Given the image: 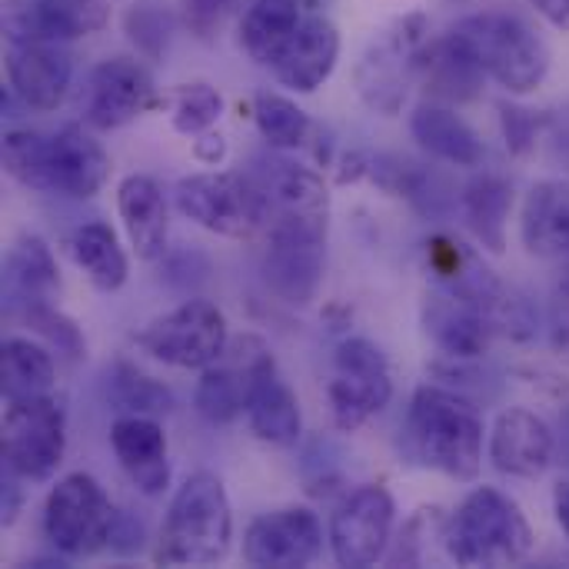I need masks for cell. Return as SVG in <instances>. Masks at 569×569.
Listing matches in <instances>:
<instances>
[{"mask_svg": "<svg viewBox=\"0 0 569 569\" xmlns=\"http://www.w3.org/2000/svg\"><path fill=\"white\" fill-rule=\"evenodd\" d=\"M307 20V0H250L240 20V47L260 67H273Z\"/></svg>", "mask_w": 569, "mask_h": 569, "instance_id": "cell-30", "label": "cell"}, {"mask_svg": "<svg viewBox=\"0 0 569 569\" xmlns=\"http://www.w3.org/2000/svg\"><path fill=\"white\" fill-rule=\"evenodd\" d=\"M20 320H27V327H33L47 340V347H53L67 360H83L87 357V340H83L80 327L67 313H60L53 303L30 307Z\"/></svg>", "mask_w": 569, "mask_h": 569, "instance_id": "cell-40", "label": "cell"}, {"mask_svg": "<svg viewBox=\"0 0 569 569\" xmlns=\"http://www.w3.org/2000/svg\"><path fill=\"white\" fill-rule=\"evenodd\" d=\"M327 267V230L307 223H270L267 250H263V280L267 287L303 307L317 297Z\"/></svg>", "mask_w": 569, "mask_h": 569, "instance_id": "cell-13", "label": "cell"}, {"mask_svg": "<svg viewBox=\"0 0 569 569\" xmlns=\"http://www.w3.org/2000/svg\"><path fill=\"white\" fill-rule=\"evenodd\" d=\"M233 513L223 483L213 473H193L170 500L157 563L163 567H213L230 553Z\"/></svg>", "mask_w": 569, "mask_h": 569, "instance_id": "cell-2", "label": "cell"}, {"mask_svg": "<svg viewBox=\"0 0 569 569\" xmlns=\"http://www.w3.org/2000/svg\"><path fill=\"white\" fill-rule=\"evenodd\" d=\"M123 33H127V40L133 43V50L143 60L160 63L170 53V43L177 37V17L167 7H160V3L140 0V3H130L127 7V13H123Z\"/></svg>", "mask_w": 569, "mask_h": 569, "instance_id": "cell-37", "label": "cell"}, {"mask_svg": "<svg viewBox=\"0 0 569 569\" xmlns=\"http://www.w3.org/2000/svg\"><path fill=\"white\" fill-rule=\"evenodd\" d=\"M23 477L10 467V463H0V520L3 527H10L17 517H20V507H23Z\"/></svg>", "mask_w": 569, "mask_h": 569, "instance_id": "cell-46", "label": "cell"}, {"mask_svg": "<svg viewBox=\"0 0 569 569\" xmlns=\"http://www.w3.org/2000/svg\"><path fill=\"white\" fill-rule=\"evenodd\" d=\"M487 70L477 60V53L453 33H437L430 37V43L423 47V60H420V83L430 90V97L437 103H470L483 93L487 83Z\"/></svg>", "mask_w": 569, "mask_h": 569, "instance_id": "cell-24", "label": "cell"}, {"mask_svg": "<svg viewBox=\"0 0 569 569\" xmlns=\"http://www.w3.org/2000/svg\"><path fill=\"white\" fill-rule=\"evenodd\" d=\"M110 177L107 150L77 123L47 137V193L87 200L103 190Z\"/></svg>", "mask_w": 569, "mask_h": 569, "instance_id": "cell-21", "label": "cell"}, {"mask_svg": "<svg viewBox=\"0 0 569 569\" xmlns=\"http://www.w3.org/2000/svg\"><path fill=\"white\" fill-rule=\"evenodd\" d=\"M267 360H270V350L257 337H240V340L227 343L223 357L200 373V383L193 393L197 413L213 427L233 423L247 410L253 377L260 373V367Z\"/></svg>", "mask_w": 569, "mask_h": 569, "instance_id": "cell-16", "label": "cell"}, {"mask_svg": "<svg viewBox=\"0 0 569 569\" xmlns=\"http://www.w3.org/2000/svg\"><path fill=\"white\" fill-rule=\"evenodd\" d=\"M520 233L533 257L569 263V180H540L527 193Z\"/></svg>", "mask_w": 569, "mask_h": 569, "instance_id": "cell-29", "label": "cell"}, {"mask_svg": "<svg viewBox=\"0 0 569 569\" xmlns=\"http://www.w3.org/2000/svg\"><path fill=\"white\" fill-rule=\"evenodd\" d=\"M460 207H463L467 227L473 230L477 243L490 253H503L507 250V217L513 210V187L500 173H480L463 187Z\"/></svg>", "mask_w": 569, "mask_h": 569, "instance_id": "cell-31", "label": "cell"}, {"mask_svg": "<svg viewBox=\"0 0 569 569\" xmlns=\"http://www.w3.org/2000/svg\"><path fill=\"white\" fill-rule=\"evenodd\" d=\"M227 343V317L217 303L200 297L183 300L140 333V347L177 370H207L223 357Z\"/></svg>", "mask_w": 569, "mask_h": 569, "instance_id": "cell-10", "label": "cell"}, {"mask_svg": "<svg viewBox=\"0 0 569 569\" xmlns=\"http://www.w3.org/2000/svg\"><path fill=\"white\" fill-rule=\"evenodd\" d=\"M67 247H70L73 263L87 273V280H90L97 290L113 293V290H120V287L127 283L130 263H127V253H123L117 233H113L107 223H100V220L80 223V227L70 233Z\"/></svg>", "mask_w": 569, "mask_h": 569, "instance_id": "cell-32", "label": "cell"}, {"mask_svg": "<svg viewBox=\"0 0 569 569\" xmlns=\"http://www.w3.org/2000/svg\"><path fill=\"white\" fill-rule=\"evenodd\" d=\"M243 413H247V423L257 433V440H263L270 447H297L300 437H303L300 400L283 383V377L277 373L273 357L253 377V387H250Z\"/></svg>", "mask_w": 569, "mask_h": 569, "instance_id": "cell-27", "label": "cell"}, {"mask_svg": "<svg viewBox=\"0 0 569 569\" xmlns=\"http://www.w3.org/2000/svg\"><path fill=\"white\" fill-rule=\"evenodd\" d=\"M117 210L130 247L140 260H160L167 253L170 210L160 183L147 173H130L117 187Z\"/></svg>", "mask_w": 569, "mask_h": 569, "instance_id": "cell-25", "label": "cell"}, {"mask_svg": "<svg viewBox=\"0 0 569 569\" xmlns=\"http://www.w3.org/2000/svg\"><path fill=\"white\" fill-rule=\"evenodd\" d=\"M7 87L30 110H57L73 87V53L57 40L10 43Z\"/></svg>", "mask_w": 569, "mask_h": 569, "instance_id": "cell-17", "label": "cell"}, {"mask_svg": "<svg viewBox=\"0 0 569 569\" xmlns=\"http://www.w3.org/2000/svg\"><path fill=\"white\" fill-rule=\"evenodd\" d=\"M177 210L220 237H250L267 227V200L250 173H190L173 190Z\"/></svg>", "mask_w": 569, "mask_h": 569, "instance_id": "cell-6", "label": "cell"}, {"mask_svg": "<svg viewBox=\"0 0 569 569\" xmlns=\"http://www.w3.org/2000/svg\"><path fill=\"white\" fill-rule=\"evenodd\" d=\"M410 133L427 153L453 167H480L487 157L480 133L450 103H437V100L420 103L410 113Z\"/></svg>", "mask_w": 569, "mask_h": 569, "instance_id": "cell-28", "label": "cell"}, {"mask_svg": "<svg viewBox=\"0 0 569 569\" xmlns=\"http://www.w3.org/2000/svg\"><path fill=\"white\" fill-rule=\"evenodd\" d=\"M337 430L353 433L377 417L393 397V377L383 350L367 337H350L333 353V380L327 387Z\"/></svg>", "mask_w": 569, "mask_h": 569, "instance_id": "cell-8", "label": "cell"}, {"mask_svg": "<svg viewBox=\"0 0 569 569\" xmlns=\"http://www.w3.org/2000/svg\"><path fill=\"white\" fill-rule=\"evenodd\" d=\"M340 30L327 13H307L300 30L290 37L283 53L273 60L270 73L280 87L293 93H317L340 63Z\"/></svg>", "mask_w": 569, "mask_h": 569, "instance_id": "cell-19", "label": "cell"}, {"mask_svg": "<svg viewBox=\"0 0 569 569\" xmlns=\"http://www.w3.org/2000/svg\"><path fill=\"white\" fill-rule=\"evenodd\" d=\"M430 37V17L423 10L400 13L370 37L353 67V87L373 113L393 117L403 110V100L420 80V60Z\"/></svg>", "mask_w": 569, "mask_h": 569, "instance_id": "cell-5", "label": "cell"}, {"mask_svg": "<svg viewBox=\"0 0 569 569\" xmlns=\"http://www.w3.org/2000/svg\"><path fill=\"white\" fill-rule=\"evenodd\" d=\"M407 437L423 467L450 480H477L483 463V417L460 393L420 387L410 400Z\"/></svg>", "mask_w": 569, "mask_h": 569, "instance_id": "cell-1", "label": "cell"}, {"mask_svg": "<svg viewBox=\"0 0 569 569\" xmlns=\"http://www.w3.org/2000/svg\"><path fill=\"white\" fill-rule=\"evenodd\" d=\"M543 140H547L550 163L560 167V170H569V100L560 103V107H553V110H547V133H543Z\"/></svg>", "mask_w": 569, "mask_h": 569, "instance_id": "cell-45", "label": "cell"}, {"mask_svg": "<svg viewBox=\"0 0 569 569\" xmlns=\"http://www.w3.org/2000/svg\"><path fill=\"white\" fill-rule=\"evenodd\" d=\"M500 127H503L507 150L513 157H527L537 147V140H543V133H547V110H533V107L503 100L500 103Z\"/></svg>", "mask_w": 569, "mask_h": 569, "instance_id": "cell-41", "label": "cell"}, {"mask_svg": "<svg viewBox=\"0 0 569 569\" xmlns=\"http://www.w3.org/2000/svg\"><path fill=\"white\" fill-rule=\"evenodd\" d=\"M113 503L90 473H67L47 497L43 533L67 560H87L107 550L113 527Z\"/></svg>", "mask_w": 569, "mask_h": 569, "instance_id": "cell-7", "label": "cell"}, {"mask_svg": "<svg viewBox=\"0 0 569 569\" xmlns=\"http://www.w3.org/2000/svg\"><path fill=\"white\" fill-rule=\"evenodd\" d=\"M483 63L487 77L507 93H533L550 73L547 40L510 10H477L450 27Z\"/></svg>", "mask_w": 569, "mask_h": 569, "instance_id": "cell-4", "label": "cell"}, {"mask_svg": "<svg viewBox=\"0 0 569 569\" xmlns=\"http://www.w3.org/2000/svg\"><path fill=\"white\" fill-rule=\"evenodd\" d=\"M157 103L153 73L137 57H107L83 80L80 117L93 130H120Z\"/></svg>", "mask_w": 569, "mask_h": 569, "instance_id": "cell-11", "label": "cell"}, {"mask_svg": "<svg viewBox=\"0 0 569 569\" xmlns=\"http://www.w3.org/2000/svg\"><path fill=\"white\" fill-rule=\"evenodd\" d=\"M60 293V270L40 237H20L3 260V310L23 317L30 307L50 303Z\"/></svg>", "mask_w": 569, "mask_h": 569, "instance_id": "cell-26", "label": "cell"}, {"mask_svg": "<svg viewBox=\"0 0 569 569\" xmlns=\"http://www.w3.org/2000/svg\"><path fill=\"white\" fill-rule=\"evenodd\" d=\"M533 550V527L520 503L497 487H477L447 527V553L460 567H513Z\"/></svg>", "mask_w": 569, "mask_h": 569, "instance_id": "cell-3", "label": "cell"}, {"mask_svg": "<svg viewBox=\"0 0 569 569\" xmlns=\"http://www.w3.org/2000/svg\"><path fill=\"white\" fill-rule=\"evenodd\" d=\"M447 527L450 517L440 507H420L393 540V550L387 553L390 567H427L437 560L433 547L447 550ZM450 557V553H447Z\"/></svg>", "mask_w": 569, "mask_h": 569, "instance_id": "cell-36", "label": "cell"}, {"mask_svg": "<svg viewBox=\"0 0 569 569\" xmlns=\"http://www.w3.org/2000/svg\"><path fill=\"white\" fill-rule=\"evenodd\" d=\"M323 553V523L310 507L260 513L243 537V560L257 569H300Z\"/></svg>", "mask_w": 569, "mask_h": 569, "instance_id": "cell-14", "label": "cell"}, {"mask_svg": "<svg viewBox=\"0 0 569 569\" xmlns=\"http://www.w3.org/2000/svg\"><path fill=\"white\" fill-rule=\"evenodd\" d=\"M163 280H167V287H173L180 293H193L210 280V260L190 247L163 253Z\"/></svg>", "mask_w": 569, "mask_h": 569, "instance_id": "cell-42", "label": "cell"}, {"mask_svg": "<svg viewBox=\"0 0 569 569\" xmlns=\"http://www.w3.org/2000/svg\"><path fill=\"white\" fill-rule=\"evenodd\" d=\"M267 200V227L270 223H307L327 230L330 220V193L317 170L293 163L287 157H260L253 170H247Z\"/></svg>", "mask_w": 569, "mask_h": 569, "instance_id": "cell-15", "label": "cell"}, {"mask_svg": "<svg viewBox=\"0 0 569 569\" xmlns=\"http://www.w3.org/2000/svg\"><path fill=\"white\" fill-rule=\"evenodd\" d=\"M223 113V97L217 87L193 80V83H180L173 93V130L183 137H200L207 133Z\"/></svg>", "mask_w": 569, "mask_h": 569, "instance_id": "cell-39", "label": "cell"}, {"mask_svg": "<svg viewBox=\"0 0 569 569\" xmlns=\"http://www.w3.org/2000/svg\"><path fill=\"white\" fill-rule=\"evenodd\" d=\"M147 547V527L137 513L130 510H117L113 517V527H110V540H107V550L117 553V557H137L143 553Z\"/></svg>", "mask_w": 569, "mask_h": 569, "instance_id": "cell-43", "label": "cell"}, {"mask_svg": "<svg viewBox=\"0 0 569 569\" xmlns=\"http://www.w3.org/2000/svg\"><path fill=\"white\" fill-rule=\"evenodd\" d=\"M397 503L387 487L353 490L330 520V550L333 560L347 569L377 567L387 557L393 537Z\"/></svg>", "mask_w": 569, "mask_h": 569, "instance_id": "cell-12", "label": "cell"}, {"mask_svg": "<svg viewBox=\"0 0 569 569\" xmlns=\"http://www.w3.org/2000/svg\"><path fill=\"white\" fill-rule=\"evenodd\" d=\"M107 23H110L107 0H13L3 10V33L10 43L20 40L70 43L103 30Z\"/></svg>", "mask_w": 569, "mask_h": 569, "instance_id": "cell-18", "label": "cell"}, {"mask_svg": "<svg viewBox=\"0 0 569 569\" xmlns=\"http://www.w3.org/2000/svg\"><path fill=\"white\" fill-rule=\"evenodd\" d=\"M553 430L543 417L510 407L497 417L490 433V460L500 473L517 480H540L553 463Z\"/></svg>", "mask_w": 569, "mask_h": 569, "instance_id": "cell-22", "label": "cell"}, {"mask_svg": "<svg viewBox=\"0 0 569 569\" xmlns=\"http://www.w3.org/2000/svg\"><path fill=\"white\" fill-rule=\"evenodd\" d=\"M423 330L440 347L443 357L463 360V363L480 360L493 337V327L483 317V310L470 297L443 287V283L437 290H430L423 300Z\"/></svg>", "mask_w": 569, "mask_h": 569, "instance_id": "cell-20", "label": "cell"}, {"mask_svg": "<svg viewBox=\"0 0 569 569\" xmlns=\"http://www.w3.org/2000/svg\"><path fill=\"white\" fill-rule=\"evenodd\" d=\"M53 390V357L27 337H7L0 347V393L3 400H33Z\"/></svg>", "mask_w": 569, "mask_h": 569, "instance_id": "cell-33", "label": "cell"}, {"mask_svg": "<svg viewBox=\"0 0 569 569\" xmlns=\"http://www.w3.org/2000/svg\"><path fill=\"white\" fill-rule=\"evenodd\" d=\"M110 447L117 463L130 477V483L143 497H163L170 487V460H167V437L157 417H133L123 413L110 427Z\"/></svg>", "mask_w": 569, "mask_h": 569, "instance_id": "cell-23", "label": "cell"}, {"mask_svg": "<svg viewBox=\"0 0 569 569\" xmlns=\"http://www.w3.org/2000/svg\"><path fill=\"white\" fill-rule=\"evenodd\" d=\"M107 400L117 413L133 417H167L177 407V397L167 383L130 363H113V370L107 373Z\"/></svg>", "mask_w": 569, "mask_h": 569, "instance_id": "cell-34", "label": "cell"}, {"mask_svg": "<svg viewBox=\"0 0 569 569\" xmlns=\"http://www.w3.org/2000/svg\"><path fill=\"white\" fill-rule=\"evenodd\" d=\"M193 153H197V160L200 163H207V167H217V163H223V157H227V140L220 137V133H200V137H193Z\"/></svg>", "mask_w": 569, "mask_h": 569, "instance_id": "cell-47", "label": "cell"}, {"mask_svg": "<svg viewBox=\"0 0 569 569\" xmlns=\"http://www.w3.org/2000/svg\"><path fill=\"white\" fill-rule=\"evenodd\" d=\"M230 3L233 0H183V23L190 27L193 37L210 40L220 30Z\"/></svg>", "mask_w": 569, "mask_h": 569, "instance_id": "cell-44", "label": "cell"}, {"mask_svg": "<svg viewBox=\"0 0 569 569\" xmlns=\"http://www.w3.org/2000/svg\"><path fill=\"white\" fill-rule=\"evenodd\" d=\"M253 120H257L260 137L273 150H297V147L307 143V137L313 130L310 113L297 100H290V97H283L277 90H257Z\"/></svg>", "mask_w": 569, "mask_h": 569, "instance_id": "cell-35", "label": "cell"}, {"mask_svg": "<svg viewBox=\"0 0 569 569\" xmlns=\"http://www.w3.org/2000/svg\"><path fill=\"white\" fill-rule=\"evenodd\" d=\"M67 413L60 400H7L3 410V463H10L27 483H47L63 463Z\"/></svg>", "mask_w": 569, "mask_h": 569, "instance_id": "cell-9", "label": "cell"}, {"mask_svg": "<svg viewBox=\"0 0 569 569\" xmlns=\"http://www.w3.org/2000/svg\"><path fill=\"white\" fill-rule=\"evenodd\" d=\"M3 170L27 190L47 193V137L37 130H10L3 137Z\"/></svg>", "mask_w": 569, "mask_h": 569, "instance_id": "cell-38", "label": "cell"}, {"mask_svg": "<svg viewBox=\"0 0 569 569\" xmlns=\"http://www.w3.org/2000/svg\"><path fill=\"white\" fill-rule=\"evenodd\" d=\"M530 7L553 27L569 33V0H530Z\"/></svg>", "mask_w": 569, "mask_h": 569, "instance_id": "cell-48", "label": "cell"}, {"mask_svg": "<svg viewBox=\"0 0 569 569\" xmlns=\"http://www.w3.org/2000/svg\"><path fill=\"white\" fill-rule=\"evenodd\" d=\"M553 510H557V523L563 527V533L569 537V483H560L553 490Z\"/></svg>", "mask_w": 569, "mask_h": 569, "instance_id": "cell-49", "label": "cell"}]
</instances>
